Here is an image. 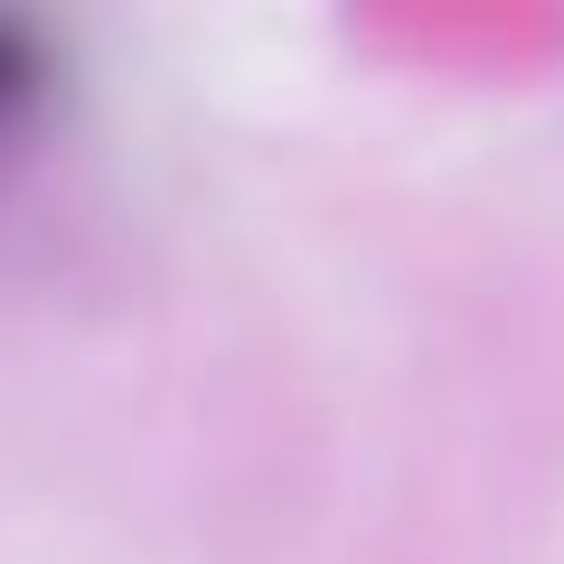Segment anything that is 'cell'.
<instances>
[{
    "label": "cell",
    "instance_id": "6da1fadb",
    "mask_svg": "<svg viewBox=\"0 0 564 564\" xmlns=\"http://www.w3.org/2000/svg\"><path fill=\"white\" fill-rule=\"evenodd\" d=\"M47 85H57V57H47V29L29 20L20 0H0V151L47 113Z\"/></svg>",
    "mask_w": 564,
    "mask_h": 564
}]
</instances>
